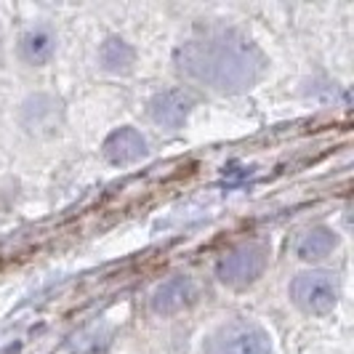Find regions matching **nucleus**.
<instances>
[{"label":"nucleus","instance_id":"nucleus-1","mask_svg":"<svg viewBox=\"0 0 354 354\" xmlns=\"http://www.w3.org/2000/svg\"><path fill=\"white\" fill-rule=\"evenodd\" d=\"M176 67L218 93H240L261 77L264 56L248 37L224 32L184 43L176 51Z\"/></svg>","mask_w":354,"mask_h":354},{"label":"nucleus","instance_id":"nucleus-2","mask_svg":"<svg viewBox=\"0 0 354 354\" xmlns=\"http://www.w3.org/2000/svg\"><path fill=\"white\" fill-rule=\"evenodd\" d=\"M205 354H272V341L256 322L234 319L211 333L205 341Z\"/></svg>","mask_w":354,"mask_h":354},{"label":"nucleus","instance_id":"nucleus-3","mask_svg":"<svg viewBox=\"0 0 354 354\" xmlns=\"http://www.w3.org/2000/svg\"><path fill=\"white\" fill-rule=\"evenodd\" d=\"M266 264H269V248L264 243H245L230 250L216 264V277L227 288H248L264 274Z\"/></svg>","mask_w":354,"mask_h":354},{"label":"nucleus","instance_id":"nucleus-4","mask_svg":"<svg viewBox=\"0 0 354 354\" xmlns=\"http://www.w3.org/2000/svg\"><path fill=\"white\" fill-rule=\"evenodd\" d=\"M290 299L306 315H328L338 304V280L336 274L312 269L301 272L290 283Z\"/></svg>","mask_w":354,"mask_h":354},{"label":"nucleus","instance_id":"nucleus-5","mask_svg":"<svg viewBox=\"0 0 354 354\" xmlns=\"http://www.w3.org/2000/svg\"><path fill=\"white\" fill-rule=\"evenodd\" d=\"M195 106L192 93H187L184 88H168L158 93L149 104V115L160 128H168V131H176L187 123L189 112Z\"/></svg>","mask_w":354,"mask_h":354},{"label":"nucleus","instance_id":"nucleus-6","mask_svg":"<svg viewBox=\"0 0 354 354\" xmlns=\"http://www.w3.org/2000/svg\"><path fill=\"white\" fill-rule=\"evenodd\" d=\"M197 299V285L189 277H174L162 283L152 293V312L155 315H176Z\"/></svg>","mask_w":354,"mask_h":354},{"label":"nucleus","instance_id":"nucleus-7","mask_svg":"<svg viewBox=\"0 0 354 354\" xmlns=\"http://www.w3.org/2000/svg\"><path fill=\"white\" fill-rule=\"evenodd\" d=\"M144 155H147V139L136 128H118L106 136L104 158L112 165H128V162H136Z\"/></svg>","mask_w":354,"mask_h":354},{"label":"nucleus","instance_id":"nucleus-8","mask_svg":"<svg viewBox=\"0 0 354 354\" xmlns=\"http://www.w3.org/2000/svg\"><path fill=\"white\" fill-rule=\"evenodd\" d=\"M53 51H56V35H53L48 27H32L27 30L21 40H19V53L27 64H48L51 62Z\"/></svg>","mask_w":354,"mask_h":354},{"label":"nucleus","instance_id":"nucleus-9","mask_svg":"<svg viewBox=\"0 0 354 354\" xmlns=\"http://www.w3.org/2000/svg\"><path fill=\"white\" fill-rule=\"evenodd\" d=\"M99 64L112 75H128L136 64V51L123 37H106L99 48Z\"/></svg>","mask_w":354,"mask_h":354},{"label":"nucleus","instance_id":"nucleus-10","mask_svg":"<svg viewBox=\"0 0 354 354\" xmlns=\"http://www.w3.org/2000/svg\"><path fill=\"white\" fill-rule=\"evenodd\" d=\"M336 245H338L336 232L328 230V227H317V230H309L299 240L296 253H299V259H304V261H322V259H328L336 250Z\"/></svg>","mask_w":354,"mask_h":354}]
</instances>
